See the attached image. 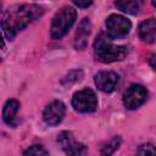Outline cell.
Here are the masks:
<instances>
[{"label":"cell","mask_w":156,"mask_h":156,"mask_svg":"<svg viewBox=\"0 0 156 156\" xmlns=\"http://www.w3.org/2000/svg\"><path fill=\"white\" fill-rule=\"evenodd\" d=\"M43 13V7L35 4H16L10 6L0 21L5 37L12 40L18 32L27 28Z\"/></svg>","instance_id":"6da1fadb"},{"label":"cell","mask_w":156,"mask_h":156,"mask_svg":"<svg viewBox=\"0 0 156 156\" xmlns=\"http://www.w3.org/2000/svg\"><path fill=\"white\" fill-rule=\"evenodd\" d=\"M94 54L98 61L104 63H111L123 60L127 56L128 50L124 46L112 44L104 33H100L94 43Z\"/></svg>","instance_id":"7a4b0ae2"},{"label":"cell","mask_w":156,"mask_h":156,"mask_svg":"<svg viewBox=\"0 0 156 156\" xmlns=\"http://www.w3.org/2000/svg\"><path fill=\"white\" fill-rule=\"evenodd\" d=\"M77 18V11L72 6H63L58 12L54 16L51 27H50V35L52 39L58 40L62 39L68 30L72 28Z\"/></svg>","instance_id":"3957f363"},{"label":"cell","mask_w":156,"mask_h":156,"mask_svg":"<svg viewBox=\"0 0 156 156\" xmlns=\"http://www.w3.org/2000/svg\"><path fill=\"white\" fill-rule=\"evenodd\" d=\"M130 21L122 15L112 13L106 20V37L111 40L126 37L130 32Z\"/></svg>","instance_id":"277c9868"},{"label":"cell","mask_w":156,"mask_h":156,"mask_svg":"<svg viewBox=\"0 0 156 156\" xmlns=\"http://www.w3.org/2000/svg\"><path fill=\"white\" fill-rule=\"evenodd\" d=\"M72 106L76 111L82 113L94 112L98 108L96 94L90 88H84L82 90H78L72 96Z\"/></svg>","instance_id":"5b68a950"},{"label":"cell","mask_w":156,"mask_h":156,"mask_svg":"<svg viewBox=\"0 0 156 156\" xmlns=\"http://www.w3.org/2000/svg\"><path fill=\"white\" fill-rule=\"evenodd\" d=\"M147 99L146 89L140 84H132L123 94V104L128 110L140 107Z\"/></svg>","instance_id":"8992f818"},{"label":"cell","mask_w":156,"mask_h":156,"mask_svg":"<svg viewBox=\"0 0 156 156\" xmlns=\"http://www.w3.org/2000/svg\"><path fill=\"white\" fill-rule=\"evenodd\" d=\"M66 115V106L62 101H51L43 111V119L48 126H57L62 122Z\"/></svg>","instance_id":"52a82bcc"},{"label":"cell","mask_w":156,"mask_h":156,"mask_svg":"<svg viewBox=\"0 0 156 156\" xmlns=\"http://www.w3.org/2000/svg\"><path fill=\"white\" fill-rule=\"evenodd\" d=\"M94 82L99 90L104 93H111L116 89L119 82V77L116 72L112 71H100L94 76Z\"/></svg>","instance_id":"ba28073f"},{"label":"cell","mask_w":156,"mask_h":156,"mask_svg":"<svg viewBox=\"0 0 156 156\" xmlns=\"http://www.w3.org/2000/svg\"><path fill=\"white\" fill-rule=\"evenodd\" d=\"M91 33V22L88 17L83 18L78 26V29L74 35L73 45L77 50H84L88 45V38Z\"/></svg>","instance_id":"9c48e42d"},{"label":"cell","mask_w":156,"mask_h":156,"mask_svg":"<svg viewBox=\"0 0 156 156\" xmlns=\"http://www.w3.org/2000/svg\"><path fill=\"white\" fill-rule=\"evenodd\" d=\"M155 32H156V21L155 18L145 20L140 23L138 34L139 38L147 44H152L155 41Z\"/></svg>","instance_id":"30bf717a"},{"label":"cell","mask_w":156,"mask_h":156,"mask_svg":"<svg viewBox=\"0 0 156 156\" xmlns=\"http://www.w3.org/2000/svg\"><path fill=\"white\" fill-rule=\"evenodd\" d=\"M18 110H20V102L17 100H15V99L7 100L4 105V108H2V119H4V122L9 126H13Z\"/></svg>","instance_id":"8fae6325"},{"label":"cell","mask_w":156,"mask_h":156,"mask_svg":"<svg viewBox=\"0 0 156 156\" xmlns=\"http://www.w3.org/2000/svg\"><path fill=\"white\" fill-rule=\"evenodd\" d=\"M115 5L123 12L129 15H136L140 11L141 2L140 1H116Z\"/></svg>","instance_id":"7c38bea8"},{"label":"cell","mask_w":156,"mask_h":156,"mask_svg":"<svg viewBox=\"0 0 156 156\" xmlns=\"http://www.w3.org/2000/svg\"><path fill=\"white\" fill-rule=\"evenodd\" d=\"M121 144H122V138L121 136H115L101 147L100 152H101L102 156H111L121 146Z\"/></svg>","instance_id":"4fadbf2b"},{"label":"cell","mask_w":156,"mask_h":156,"mask_svg":"<svg viewBox=\"0 0 156 156\" xmlns=\"http://www.w3.org/2000/svg\"><path fill=\"white\" fill-rule=\"evenodd\" d=\"M57 143H58V145L61 146L62 150L67 151V150L76 143V140H74L73 134H72L71 132H62V133H60L58 136H57Z\"/></svg>","instance_id":"5bb4252c"},{"label":"cell","mask_w":156,"mask_h":156,"mask_svg":"<svg viewBox=\"0 0 156 156\" xmlns=\"http://www.w3.org/2000/svg\"><path fill=\"white\" fill-rule=\"evenodd\" d=\"M66 152H67V156H87L88 149L84 144L76 141Z\"/></svg>","instance_id":"9a60e30c"},{"label":"cell","mask_w":156,"mask_h":156,"mask_svg":"<svg viewBox=\"0 0 156 156\" xmlns=\"http://www.w3.org/2000/svg\"><path fill=\"white\" fill-rule=\"evenodd\" d=\"M23 156H50L49 151L41 145H32L24 152Z\"/></svg>","instance_id":"2e32d148"},{"label":"cell","mask_w":156,"mask_h":156,"mask_svg":"<svg viewBox=\"0 0 156 156\" xmlns=\"http://www.w3.org/2000/svg\"><path fill=\"white\" fill-rule=\"evenodd\" d=\"M135 156H155V147L152 144H143L139 146Z\"/></svg>","instance_id":"e0dca14e"},{"label":"cell","mask_w":156,"mask_h":156,"mask_svg":"<svg viewBox=\"0 0 156 156\" xmlns=\"http://www.w3.org/2000/svg\"><path fill=\"white\" fill-rule=\"evenodd\" d=\"M83 77V72L82 71H73L71 73H68V76H66L63 78V83H71V82H78Z\"/></svg>","instance_id":"ac0fdd59"},{"label":"cell","mask_w":156,"mask_h":156,"mask_svg":"<svg viewBox=\"0 0 156 156\" xmlns=\"http://www.w3.org/2000/svg\"><path fill=\"white\" fill-rule=\"evenodd\" d=\"M73 4L80 9H85V7H89L93 4V1H73Z\"/></svg>","instance_id":"d6986e66"},{"label":"cell","mask_w":156,"mask_h":156,"mask_svg":"<svg viewBox=\"0 0 156 156\" xmlns=\"http://www.w3.org/2000/svg\"><path fill=\"white\" fill-rule=\"evenodd\" d=\"M5 46V43H4V39H2V35L0 33V49H2Z\"/></svg>","instance_id":"ffe728a7"},{"label":"cell","mask_w":156,"mask_h":156,"mask_svg":"<svg viewBox=\"0 0 156 156\" xmlns=\"http://www.w3.org/2000/svg\"><path fill=\"white\" fill-rule=\"evenodd\" d=\"M1 12H2V4L0 2V15H1Z\"/></svg>","instance_id":"44dd1931"},{"label":"cell","mask_w":156,"mask_h":156,"mask_svg":"<svg viewBox=\"0 0 156 156\" xmlns=\"http://www.w3.org/2000/svg\"><path fill=\"white\" fill-rule=\"evenodd\" d=\"M0 62H1V57H0Z\"/></svg>","instance_id":"7402d4cb"}]
</instances>
